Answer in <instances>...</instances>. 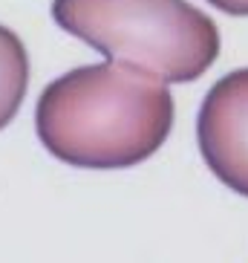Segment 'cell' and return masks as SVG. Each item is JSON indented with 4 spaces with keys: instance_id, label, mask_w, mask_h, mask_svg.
<instances>
[{
    "instance_id": "obj_1",
    "label": "cell",
    "mask_w": 248,
    "mask_h": 263,
    "mask_svg": "<svg viewBox=\"0 0 248 263\" xmlns=\"http://www.w3.org/2000/svg\"><path fill=\"white\" fill-rule=\"evenodd\" d=\"M164 78L133 64H87L64 72L38 99L35 127L49 154L72 168H133L173 130Z\"/></svg>"
},
{
    "instance_id": "obj_2",
    "label": "cell",
    "mask_w": 248,
    "mask_h": 263,
    "mask_svg": "<svg viewBox=\"0 0 248 263\" xmlns=\"http://www.w3.org/2000/svg\"><path fill=\"white\" fill-rule=\"evenodd\" d=\"M52 17L110 61L171 84L196 81L219 55L217 24L188 0H52Z\"/></svg>"
},
{
    "instance_id": "obj_3",
    "label": "cell",
    "mask_w": 248,
    "mask_h": 263,
    "mask_svg": "<svg viewBox=\"0 0 248 263\" xmlns=\"http://www.w3.org/2000/svg\"><path fill=\"white\" fill-rule=\"evenodd\" d=\"M196 139L219 182L248 197V67L222 76L208 90Z\"/></svg>"
},
{
    "instance_id": "obj_4",
    "label": "cell",
    "mask_w": 248,
    "mask_h": 263,
    "mask_svg": "<svg viewBox=\"0 0 248 263\" xmlns=\"http://www.w3.org/2000/svg\"><path fill=\"white\" fill-rule=\"evenodd\" d=\"M29 87V55L24 41L0 26V130L17 116Z\"/></svg>"
},
{
    "instance_id": "obj_5",
    "label": "cell",
    "mask_w": 248,
    "mask_h": 263,
    "mask_svg": "<svg viewBox=\"0 0 248 263\" xmlns=\"http://www.w3.org/2000/svg\"><path fill=\"white\" fill-rule=\"evenodd\" d=\"M208 3L222 9L225 15H248V0H208Z\"/></svg>"
}]
</instances>
